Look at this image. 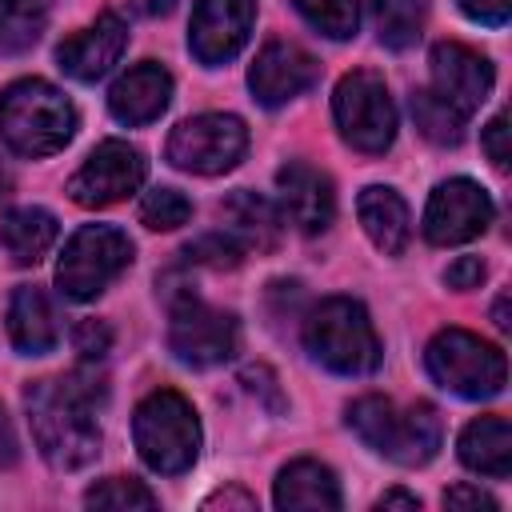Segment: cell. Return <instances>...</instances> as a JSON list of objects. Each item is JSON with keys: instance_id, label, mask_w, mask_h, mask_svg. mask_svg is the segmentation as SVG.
Segmentation results:
<instances>
[{"instance_id": "6da1fadb", "label": "cell", "mask_w": 512, "mask_h": 512, "mask_svg": "<svg viewBox=\"0 0 512 512\" xmlns=\"http://www.w3.org/2000/svg\"><path fill=\"white\" fill-rule=\"evenodd\" d=\"M104 400V380L88 372H72L64 380H36L24 392L28 424L40 456L52 468H84L100 452L96 404Z\"/></svg>"}, {"instance_id": "7a4b0ae2", "label": "cell", "mask_w": 512, "mask_h": 512, "mask_svg": "<svg viewBox=\"0 0 512 512\" xmlns=\"http://www.w3.org/2000/svg\"><path fill=\"white\" fill-rule=\"evenodd\" d=\"M76 132V112L48 80H16L0 92V136L16 156H52Z\"/></svg>"}, {"instance_id": "3957f363", "label": "cell", "mask_w": 512, "mask_h": 512, "mask_svg": "<svg viewBox=\"0 0 512 512\" xmlns=\"http://www.w3.org/2000/svg\"><path fill=\"white\" fill-rule=\"evenodd\" d=\"M304 344L316 364L340 376H364L380 364V340L360 300L328 296L304 320Z\"/></svg>"}, {"instance_id": "277c9868", "label": "cell", "mask_w": 512, "mask_h": 512, "mask_svg": "<svg viewBox=\"0 0 512 512\" xmlns=\"http://www.w3.org/2000/svg\"><path fill=\"white\" fill-rule=\"evenodd\" d=\"M132 436L140 448V460L160 472V476H180L192 468L196 452H200V420L196 408L172 392V388H156L136 404L132 416Z\"/></svg>"}, {"instance_id": "5b68a950", "label": "cell", "mask_w": 512, "mask_h": 512, "mask_svg": "<svg viewBox=\"0 0 512 512\" xmlns=\"http://www.w3.org/2000/svg\"><path fill=\"white\" fill-rule=\"evenodd\" d=\"M164 300L172 312L168 324V348L192 364V368H208V364H224L236 356L240 348V324L232 312L208 308L204 300H196V292L188 284H172L164 280Z\"/></svg>"}, {"instance_id": "8992f818", "label": "cell", "mask_w": 512, "mask_h": 512, "mask_svg": "<svg viewBox=\"0 0 512 512\" xmlns=\"http://www.w3.org/2000/svg\"><path fill=\"white\" fill-rule=\"evenodd\" d=\"M424 364L440 388H448L464 400H488V396L504 392V380H508L504 352L464 328L436 332L424 352Z\"/></svg>"}, {"instance_id": "52a82bcc", "label": "cell", "mask_w": 512, "mask_h": 512, "mask_svg": "<svg viewBox=\"0 0 512 512\" xmlns=\"http://www.w3.org/2000/svg\"><path fill=\"white\" fill-rule=\"evenodd\" d=\"M132 264V240L112 224H84L64 244V256L56 264V284L68 300H92L100 296L124 268Z\"/></svg>"}, {"instance_id": "ba28073f", "label": "cell", "mask_w": 512, "mask_h": 512, "mask_svg": "<svg viewBox=\"0 0 512 512\" xmlns=\"http://www.w3.org/2000/svg\"><path fill=\"white\" fill-rule=\"evenodd\" d=\"M332 112L340 136L356 152H388L396 140V104L388 96V84L376 72H348L332 92Z\"/></svg>"}, {"instance_id": "9c48e42d", "label": "cell", "mask_w": 512, "mask_h": 512, "mask_svg": "<svg viewBox=\"0 0 512 512\" xmlns=\"http://www.w3.org/2000/svg\"><path fill=\"white\" fill-rule=\"evenodd\" d=\"M248 148V128L240 116L204 112L192 120H180L168 136V160L196 176H216L240 164Z\"/></svg>"}, {"instance_id": "30bf717a", "label": "cell", "mask_w": 512, "mask_h": 512, "mask_svg": "<svg viewBox=\"0 0 512 512\" xmlns=\"http://www.w3.org/2000/svg\"><path fill=\"white\" fill-rule=\"evenodd\" d=\"M144 172H148V164H144L140 148H132L124 140H104L88 152V160L68 180V196L84 208H108V204H120L124 196H132L144 184Z\"/></svg>"}, {"instance_id": "8fae6325", "label": "cell", "mask_w": 512, "mask_h": 512, "mask_svg": "<svg viewBox=\"0 0 512 512\" xmlns=\"http://www.w3.org/2000/svg\"><path fill=\"white\" fill-rule=\"evenodd\" d=\"M492 224V200L476 180H444L428 196L424 208V236L432 244H464Z\"/></svg>"}, {"instance_id": "7c38bea8", "label": "cell", "mask_w": 512, "mask_h": 512, "mask_svg": "<svg viewBox=\"0 0 512 512\" xmlns=\"http://www.w3.org/2000/svg\"><path fill=\"white\" fill-rule=\"evenodd\" d=\"M256 0H196L192 24H188V48L200 64H224L232 60L252 32Z\"/></svg>"}, {"instance_id": "4fadbf2b", "label": "cell", "mask_w": 512, "mask_h": 512, "mask_svg": "<svg viewBox=\"0 0 512 512\" xmlns=\"http://www.w3.org/2000/svg\"><path fill=\"white\" fill-rule=\"evenodd\" d=\"M428 64H432V92L440 100H448L460 116H472L488 100L496 76H492V64L480 52H472L456 40H444V44L432 48Z\"/></svg>"}, {"instance_id": "5bb4252c", "label": "cell", "mask_w": 512, "mask_h": 512, "mask_svg": "<svg viewBox=\"0 0 512 512\" xmlns=\"http://www.w3.org/2000/svg\"><path fill=\"white\" fill-rule=\"evenodd\" d=\"M316 72L320 68L304 48H296L288 40H272L260 48L256 64L248 68V88L264 108H280L292 96H300L304 88H312Z\"/></svg>"}, {"instance_id": "9a60e30c", "label": "cell", "mask_w": 512, "mask_h": 512, "mask_svg": "<svg viewBox=\"0 0 512 512\" xmlns=\"http://www.w3.org/2000/svg\"><path fill=\"white\" fill-rule=\"evenodd\" d=\"M276 188H280V204H284V220H292L300 232H324L336 216V192L332 180L304 164V160H288L276 172Z\"/></svg>"}, {"instance_id": "2e32d148", "label": "cell", "mask_w": 512, "mask_h": 512, "mask_svg": "<svg viewBox=\"0 0 512 512\" xmlns=\"http://www.w3.org/2000/svg\"><path fill=\"white\" fill-rule=\"evenodd\" d=\"M124 44H128V24H124L116 12H104V16H96V24H88V28L76 32V36H68V40L56 48V60H60V68H64L72 80L92 84V80H100V76L120 60Z\"/></svg>"}, {"instance_id": "e0dca14e", "label": "cell", "mask_w": 512, "mask_h": 512, "mask_svg": "<svg viewBox=\"0 0 512 512\" xmlns=\"http://www.w3.org/2000/svg\"><path fill=\"white\" fill-rule=\"evenodd\" d=\"M168 100H172V76L152 60L128 68L108 92V108L120 124H152L168 108Z\"/></svg>"}, {"instance_id": "ac0fdd59", "label": "cell", "mask_w": 512, "mask_h": 512, "mask_svg": "<svg viewBox=\"0 0 512 512\" xmlns=\"http://www.w3.org/2000/svg\"><path fill=\"white\" fill-rule=\"evenodd\" d=\"M220 220H224V228L220 232H228L244 252H268V248H276L280 244V212H276V204L272 200H264V196H256V192H232L224 204H220Z\"/></svg>"}, {"instance_id": "d6986e66", "label": "cell", "mask_w": 512, "mask_h": 512, "mask_svg": "<svg viewBox=\"0 0 512 512\" xmlns=\"http://www.w3.org/2000/svg\"><path fill=\"white\" fill-rule=\"evenodd\" d=\"M8 336H12L16 352H24V356H44V352L56 348V340H60L56 312H52V300L40 288L20 284L12 292V304H8Z\"/></svg>"}, {"instance_id": "ffe728a7", "label": "cell", "mask_w": 512, "mask_h": 512, "mask_svg": "<svg viewBox=\"0 0 512 512\" xmlns=\"http://www.w3.org/2000/svg\"><path fill=\"white\" fill-rule=\"evenodd\" d=\"M276 508L284 512H332L340 508V484L320 460H292L276 476Z\"/></svg>"}, {"instance_id": "44dd1931", "label": "cell", "mask_w": 512, "mask_h": 512, "mask_svg": "<svg viewBox=\"0 0 512 512\" xmlns=\"http://www.w3.org/2000/svg\"><path fill=\"white\" fill-rule=\"evenodd\" d=\"M356 216L368 232V240L384 252V256H400L408 248V236H412V220H408V204L400 200V192L392 188H364L360 200H356Z\"/></svg>"}, {"instance_id": "7402d4cb", "label": "cell", "mask_w": 512, "mask_h": 512, "mask_svg": "<svg viewBox=\"0 0 512 512\" xmlns=\"http://www.w3.org/2000/svg\"><path fill=\"white\" fill-rule=\"evenodd\" d=\"M460 460L480 472L504 480L512 472V428L504 416H480L460 432Z\"/></svg>"}, {"instance_id": "603a6c76", "label": "cell", "mask_w": 512, "mask_h": 512, "mask_svg": "<svg viewBox=\"0 0 512 512\" xmlns=\"http://www.w3.org/2000/svg\"><path fill=\"white\" fill-rule=\"evenodd\" d=\"M440 412L432 404H412L408 412L396 416V436H392V448H388V460L404 464V468H416V464H428L440 448Z\"/></svg>"}, {"instance_id": "cb8c5ba5", "label": "cell", "mask_w": 512, "mask_h": 512, "mask_svg": "<svg viewBox=\"0 0 512 512\" xmlns=\"http://www.w3.org/2000/svg\"><path fill=\"white\" fill-rule=\"evenodd\" d=\"M0 244L16 264H36L56 244V216L44 208H16L0 224Z\"/></svg>"}, {"instance_id": "d4e9b609", "label": "cell", "mask_w": 512, "mask_h": 512, "mask_svg": "<svg viewBox=\"0 0 512 512\" xmlns=\"http://www.w3.org/2000/svg\"><path fill=\"white\" fill-rule=\"evenodd\" d=\"M48 24V0H0V52H28Z\"/></svg>"}, {"instance_id": "484cf974", "label": "cell", "mask_w": 512, "mask_h": 512, "mask_svg": "<svg viewBox=\"0 0 512 512\" xmlns=\"http://www.w3.org/2000/svg\"><path fill=\"white\" fill-rule=\"evenodd\" d=\"M372 16H376V36L380 44L404 52L420 40L424 28V0H372Z\"/></svg>"}, {"instance_id": "4316f807", "label": "cell", "mask_w": 512, "mask_h": 512, "mask_svg": "<svg viewBox=\"0 0 512 512\" xmlns=\"http://www.w3.org/2000/svg\"><path fill=\"white\" fill-rule=\"evenodd\" d=\"M412 120L416 128L432 140V144H460L464 140V120L448 100H440L432 88H420L412 92Z\"/></svg>"}, {"instance_id": "83f0119b", "label": "cell", "mask_w": 512, "mask_h": 512, "mask_svg": "<svg viewBox=\"0 0 512 512\" xmlns=\"http://www.w3.org/2000/svg\"><path fill=\"white\" fill-rule=\"evenodd\" d=\"M348 428L376 452L388 456L392 448V436H396V404L388 396H360L352 408H348Z\"/></svg>"}, {"instance_id": "f1b7e54d", "label": "cell", "mask_w": 512, "mask_h": 512, "mask_svg": "<svg viewBox=\"0 0 512 512\" xmlns=\"http://www.w3.org/2000/svg\"><path fill=\"white\" fill-rule=\"evenodd\" d=\"M292 4L328 40H348L360 24V0H292Z\"/></svg>"}, {"instance_id": "f546056e", "label": "cell", "mask_w": 512, "mask_h": 512, "mask_svg": "<svg viewBox=\"0 0 512 512\" xmlns=\"http://www.w3.org/2000/svg\"><path fill=\"white\" fill-rule=\"evenodd\" d=\"M188 216H192V200L176 188H152L140 200V220L156 232H172V228L188 224Z\"/></svg>"}, {"instance_id": "4dcf8cb0", "label": "cell", "mask_w": 512, "mask_h": 512, "mask_svg": "<svg viewBox=\"0 0 512 512\" xmlns=\"http://www.w3.org/2000/svg\"><path fill=\"white\" fill-rule=\"evenodd\" d=\"M88 508H156V496L132 476H108L84 492Z\"/></svg>"}, {"instance_id": "1f68e13d", "label": "cell", "mask_w": 512, "mask_h": 512, "mask_svg": "<svg viewBox=\"0 0 512 512\" xmlns=\"http://www.w3.org/2000/svg\"><path fill=\"white\" fill-rule=\"evenodd\" d=\"M184 256L192 260V264H212V268H236L240 264V256H244V248L228 236V232H212V236H200V240H192L188 248H184Z\"/></svg>"}, {"instance_id": "d6a6232c", "label": "cell", "mask_w": 512, "mask_h": 512, "mask_svg": "<svg viewBox=\"0 0 512 512\" xmlns=\"http://www.w3.org/2000/svg\"><path fill=\"white\" fill-rule=\"evenodd\" d=\"M72 348L84 356V360H100L108 348H112V328L104 320H80L72 328Z\"/></svg>"}, {"instance_id": "836d02e7", "label": "cell", "mask_w": 512, "mask_h": 512, "mask_svg": "<svg viewBox=\"0 0 512 512\" xmlns=\"http://www.w3.org/2000/svg\"><path fill=\"white\" fill-rule=\"evenodd\" d=\"M460 12L476 24H488V28H500L508 24V12H512V0H456Z\"/></svg>"}, {"instance_id": "e575fe53", "label": "cell", "mask_w": 512, "mask_h": 512, "mask_svg": "<svg viewBox=\"0 0 512 512\" xmlns=\"http://www.w3.org/2000/svg\"><path fill=\"white\" fill-rule=\"evenodd\" d=\"M484 152L496 168H508V116H492L488 128H484Z\"/></svg>"}, {"instance_id": "d590c367", "label": "cell", "mask_w": 512, "mask_h": 512, "mask_svg": "<svg viewBox=\"0 0 512 512\" xmlns=\"http://www.w3.org/2000/svg\"><path fill=\"white\" fill-rule=\"evenodd\" d=\"M444 280H448L452 288H460V292L480 288V280H484V260H480V256H460V260H452V264H448Z\"/></svg>"}, {"instance_id": "8d00e7d4", "label": "cell", "mask_w": 512, "mask_h": 512, "mask_svg": "<svg viewBox=\"0 0 512 512\" xmlns=\"http://www.w3.org/2000/svg\"><path fill=\"white\" fill-rule=\"evenodd\" d=\"M444 504L448 508H484V512H492L496 508V500L488 496V492H480V488H472V484H456V488H448L444 492Z\"/></svg>"}, {"instance_id": "74e56055", "label": "cell", "mask_w": 512, "mask_h": 512, "mask_svg": "<svg viewBox=\"0 0 512 512\" xmlns=\"http://www.w3.org/2000/svg\"><path fill=\"white\" fill-rule=\"evenodd\" d=\"M204 508H244V512H252L256 500H252L248 492H240V488H224V492L204 496Z\"/></svg>"}, {"instance_id": "f35d334b", "label": "cell", "mask_w": 512, "mask_h": 512, "mask_svg": "<svg viewBox=\"0 0 512 512\" xmlns=\"http://www.w3.org/2000/svg\"><path fill=\"white\" fill-rule=\"evenodd\" d=\"M8 464H16V432H12L8 412L0 408V468H8Z\"/></svg>"}, {"instance_id": "ab89813d", "label": "cell", "mask_w": 512, "mask_h": 512, "mask_svg": "<svg viewBox=\"0 0 512 512\" xmlns=\"http://www.w3.org/2000/svg\"><path fill=\"white\" fill-rule=\"evenodd\" d=\"M376 508H420V500L412 496V492H400V488H392V492H384L380 500H376Z\"/></svg>"}, {"instance_id": "60d3db41", "label": "cell", "mask_w": 512, "mask_h": 512, "mask_svg": "<svg viewBox=\"0 0 512 512\" xmlns=\"http://www.w3.org/2000/svg\"><path fill=\"white\" fill-rule=\"evenodd\" d=\"M132 8L140 16H168L176 8V0H132Z\"/></svg>"}, {"instance_id": "b9f144b4", "label": "cell", "mask_w": 512, "mask_h": 512, "mask_svg": "<svg viewBox=\"0 0 512 512\" xmlns=\"http://www.w3.org/2000/svg\"><path fill=\"white\" fill-rule=\"evenodd\" d=\"M496 328H508V296L496 300Z\"/></svg>"}, {"instance_id": "7bdbcfd3", "label": "cell", "mask_w": 512, "mask_h": 512, "mask_svg": "<svg viewBox=\"0 0 512 512\" xmlns=\"http://www.w3.org/2000/svg\"><path fill=\"white\" fill-rule=\"evenodd\" d=\"M12 192V180H8V172H4V164H0V200Z\"/></svg>"}]
</instances>
